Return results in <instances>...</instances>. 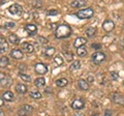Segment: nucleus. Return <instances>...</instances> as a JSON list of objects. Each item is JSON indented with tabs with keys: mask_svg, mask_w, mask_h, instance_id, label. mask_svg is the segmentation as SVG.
<instances>
[{
	"mask_svg": "<svg viewBox=\"0 0 124 116\" xmlns=\"http://www.w3.org/2000/svg\"><path fill=\"white\" fill-rule=\"evenodd\" d=\"M34 84H35L36 87H42V86H45V84H46V80L44 78H37L34 81Z\"/></svg>",
	"mask_w": 124,
	"mask_h": 116,
	"instance_id": "cd10ccee",
	"label": "nucleus"
},
{
	"mask_svg": "<svg viewBox=\"0 0 124 116\" xmlns=\"http://www.w3.org/2000/svg\"><path fill=\"white\" fill-rule=\"evenodd\" d=\"M85 33H86V35L88 37H92L95 35L96 33V29L94 28V27H88V28L85 30Z\"/></svg>",
	"mask_w": 124,
	"mask_h": 116,
	"instance_id": "393cba45",
	"label": "nucleus"
},
{
	"mask_svg": "<svg viewBox=\"0 0 124 116\" xmlns=\"http://www.w3.org/2000/svg\"><path fill=\"white\" fill-rule=\"evenodd\" d=\"M37 42H39L40 45L45 46V45H46V44H48V42H49V41L46 40V38L42 37V36H38V37H37Z\"/></svg>",
	"mask_w": 124,
	"mask_h": 116,
	"instance_id": "2f4dec72",
	"label": "nucleus"
},
{
	"mask_svg": "<svg viewBox=\"0 0 124 116\" xmlns=\"http://www.w3.org/2000/svg\"><path fill=\"white\" fill-rule=\"evenodd\" d=\"M54 62H55V64L57 65V66H61L62 64H63V57H62L61 55H56L55 57H54Z\"/></svg>",
	"mask_w": 124,
	"mask_h": 116,
	"instance_id": "a878e982",
	"label": "nucleus"
},
{
	"mask_svg": "<svg viewBox=\"0 0 124 116\" xmlns=\"http://www.w3.org/2000/svg\"><path fill=\"white\" fill-rule=\"evenodd\" d=\"M102 28L106 32H111L112 30H114L115 28V24L112 20H106L102 23Z\"/></svg>",
	"mask_w": 124,
	"mask_h": 116,
	"instance_id": "0eeeda50",
	"label": "nucleus"
},
{
	"mask_svg": "<svg viewBox=\"0 0 124 116\" xmlns=\"http://www.w3.org/2000/svg\"><path fill=\"white\" fill-rule=\"evenodd\" d=\"M106 57H107L106 54L102 52H95L92 54L91 59H92V62L95 65H99L100 63H102L103 61L106 60Z\"/></svg>",
	"mask_w": 124,
	"mask_h": 116,
	"instance_id": "7ed1b4c3",
	"label": "nucleus"
},
{
	"mask_svg": "<svg viewBox=\"0 0 124 116\" xmlns=\"http://www.w3.org/2000/svg\"><path fill=\"white\" fill-rule=\"evenodd\" d=\"M58 14H59V11L57 9H50V10L46 11V15H48V16H57Z\"/></svg>",
	"mask_w": 124,
	"mask_h": 116,
	"instance_id": "f704fd0d",
	"label": "nucleus"
},
{
	"mask_svg": "<svg viewBox=\"0 0 124 116\" xmlns=\"http://www.w3.org/2000/svg\"><path fill=\"white\" fill-rule=\"evenodd\" d=\"M29 95L31 96V99H41V93L38 90H31L29 92Z\"/></svg>",
	"mask_w": 124,
	"mask_h": 116,
	"instance_id": "b1692460",
	"label": "nucleus"
},
{
	"mask_svg": "<svg viewBox=\"0 0 124 116\" xmlns=\"http://www.w3.org/2000/svg\"><path fill=\"white\" fill-rule=\"evenodd\" d=\"M21 49L23 50V52L28 53V54L32 53V52L34 51V47H33V45H31V44H29V42H27V41L22 42V44H21Z\"/></svg>",
	"mask_w": 124,
	"mask_h": 116,
	"instance_id": "9d476101",
	"label": "nucleus"
},
{
	"mask_svg": "<svg viewBox=\"0 0 124 116\" xmlns=\"http://www.w3.org/2000/svg\"><path fill=\"white\" fill-rule=\"evenodd\" d=\"M112 100L117 105H123L124 104V96L120 93H113L112 94Z\"/></svg>",
	"mask_w": 124,
	"mask_h": 116,
	"instance_id": "6e6552de",
	"label": "nucleus"
},
{
	"mask_svg": "<svg viewBox=\"0 0 124 116\" xmlns=\"http://www.w3.org/2000/svg\"><path fill=\"white\" fill-rule=\"evenodd\" d=\"M78 86L81 90H88L89 89V84H88V81H85V80H79L78 82Z\"/></svg>",
	"mask_w": 124,
	"mask_h": 116,
	"instance_id": "6ab92c4d",
	"label": "nucleus"
},
{
	"mask_svg": "<svg viewBox=\"0 0 124 116\" xmlns=\"http://www.w3.org/2000/svg\"><path fill=\"white\" fill-rule=\"evenodd\" d=\"M55 84L57 85L58 87H65L68 85V81L65 79V78H60L55 81Z\"/></svg>",
	"mask_w": 124,
	"mask_h": 116,
	"instance_id": "aec40b11",
	"label": "nucleus"
},
{
	"mask_svg": "<svg viewBox=\"0 0 124 116\" xmlns=\"http://www.w3.org/2000/svg\"><path fill=\"white\" fill-rule=\"evenodd\" d=\"M0 115H1V116H3V111H2V110L0 111Z\"/></svg>",
	"mask_w": 124,
	"mask_h": 116,
	"instance_id": "a19ab883",
	"label": "nucleus"
},
{
	"mask_svg": "<svg viewBox=\"0 0 124 116\" xmlns=\"http://www.w3.org/2000/svg\"><path fill=\"white\" fill-rule=\"evenodd\" d=\"M72 33L71 28L68 25L62 24L59 25L55 30V37L56 38H66L68 36H70Z\"/></svg>",
	"mask_w": 124,
	"mask_h": 116,
	"instance_id": "f257e3e1",
	"label": "nucleus"
},
{
	"mask_svg": "<svg viewBox=\"0 0 124 116\" xmlns=\"http://www.w3.org/2000/svg\"><path fill=\"white\" fill-rule=\"evenodd\" d=\"M25 31L29 34V35H34L37 32V26L34 24H27L25 26Z\"/></svg>",
	"mask_w": 124,
	"mask_h": 116,
	"instance_id": "9b49d317",
	"label": "nucleus"
},
{
	"mask_svg": "<svg viewBox=\"0 0 124 116\" xmlns=\"http://www.w3.org/2000/svg\"><path fill=\"white\" fill-rule=\"evenodd\" d=\"M63 55H64L65 58H66V60H67V61H70V60L73 59V54H72L71 52L64 51V52H63Z\"/></svg>",
	"mask_w": 124,
	"mask_h": 116,
	"instance_id": "c756f323",
	"label": "nucleus"
},
{
	"mask_svg": "<svg viewBox=\"0 0 124 116\" xmlns=\"http://www.w3.org/2000/svg\"><path fill=\"white\" fill-rule=\"evenodd\" d=\"M2 98L5 100H7V102H11V100H14V99H15V94L11 91H5L4 93L2 94Z\"/></svg>",
	"mask_w": 124,
	"mask_h": 116,
	"instance_id": "412c9836",
	"label": "nucleus"
},
{
	"mask_svg": "<svg viewBox=\"0 0 124 116\" xmlns=\"http://www.w3.org/2000/svg\"><path fill=\"white\" fill-rule=\"evenodd\" d=\"M7 50H8V42L4 37H1L0 38V51L1 53H4Z\"/></svg>",
	"mask_w": 124,
	"mask_h": 116,
	"instance_id": "4468645a",
	"label": "nucleus"
},
{
	"mask_svg": "<svg viewBox=\"0 0 124 116\" xmlns=\"http://www.w3.org/2000/svg\"><path fill=\"white\" fill-rule=\"evenodd\" d=\"M81 68V62L79 60H76V61H72V63L70 64V69H73V71H76V69H80Z\"/></svg>",
	"mask_w": 124,
	"mask_h": 116,
	"instance_id": "c85d7f7f",
	"label": "nucleus"
},
{
	"mask_svg": "<svg viewBox=\"0 0 124 116\" xmlns=\"http://www.w3.org/2000/svg\"><path fill=\"white\" fill-rule=\"evenodd\" d=\"M110 76H111V79L112 80H114V81H116V80H118L119 79V74L117 72H111L110 73Z\"/></svg>",
	"mask_w": 124,
	"mask_h": 116,
	"instance_id": "72a5a7b5",
	"label": "nucleus"
},
{
	"mask_svg": "<svg viewBox=\"0 0 124 116\" xmlns=\"http://www.w3.org/2000/svg\"><path fill=\"white\" fill-rule=\"evenodd\" d=\"M85 107V103L82 99H76L71 104V108L73 110H81Z\"/></svg>",
	"mask_w": 124,
	"mask_h": 116,
	"instance_id": "423d86ee",
	"label": "nucleus"
},
{
	"mask_svg": "<svg viewBox=\"0 0 124 116\" xmlns=\"http://www.w3.org/2000/svg\"><path fill=\"white\" fill-rule=\"evenodd\" d=\"M8 63H9L8 58H7L6 56H1V58H0V66L5 67V66L8 65Z\"/></svg>",
	"mask_w": 124,
	"mask_h": 116,
	"instance_id": "bb28decb",
	"label": "nucleus"
},
{
	"mask_svg": "<svg viewBox=\"0 0 124 116\" xmlns=\"http://www.w3.org/2000/svg\"><path fill=\"white\" fill-rule=\"evenodd\" d=\"M123 85H124V80H123Z\"/></svg>",
	"mask_w": 124,
	"mask_h": 116,
	"instance_id": "79ce46f5",
	"label": "nucleus"
},
{
	"mask_svg": "<svg viewBox=\"0 0 124 116\" xmlns=\"http://www.w3.org/2000/svg\"><path fill=\"white\" fill-rule=\"evenodd\" d=\"M86 42H87V40L85 37H78V38H76L75 42H73V46H75L76 48L83 47V46L86 45Z\"/></svg>",
	"mask_w": 124,
	"mask_h": 116,
	"instance_id": "dca6fc26",
	"label": "nucleus"
},
{
	"mask_svg": "<svg viewBox=\"0 0 124 116\" xmlns=\"http://www.w3.org/2000/svg\"><path fill=\"white\" fill-rule=\"evenodd\" d=\"M0 78H1V86H8L11 82V79L9 78L7 75H5L4 73H1V75H0Z\"/></svg>",
	"mask_w": 124,
	"mask_h": 116,
	"instance_id": "ddd939ff",
	"label": "nucleus"
},
{
	"mask_svg": "<svg viewBox=\"0 0 124 116\" xmlns=\"http://www.w3.org/2000/svg\"><path fill=\"white\" fill-rule=\"evenodd\" d=\"M19 76H20V78L24 81V82H30V81H31V77L29 75H26V74H23V73H21Z\"/></svg>",
	"mask_w": 124,
	"mask_h": 116,
	"instance_id": "7c9ffc66",
	"label": "nucleus"
},
{
	"mask_svg": "<svg viewBox=\"0 0 124 116\" xmlns=\"http://www.w3.org/2000/svg\"><path fill=\"white\" fill-rule=\"evenodd\" d=\"M10 57H13L14 59H23L24 58V53L23 50H19V49H14L10 52Z\"/></svg>",
	"mask_w": 124,
	"mask_h": 116,
	"instance_id": "1a4fd4ad",
	"label": "nucleus"
},
{
	"mask_svg": "<svg viewBox=\"0 0 124 116\" xmlns=\"http://www.w3.org/2000/svg\"><path fill=\"white\" fill-rule=\"evenodd\" d=\"M104 115H107V116L112 115V112H111V111H108V110H106V111H104Z\"/></svg>",
	"mask_w": 124,
	"mask_h": 116,
	"instance_id": "58836bf2",
	"label": "nucleus"
},
{
	"mask_svg": "<svg viewBox=\"0 0 124 116\" xmlns=\"http://www.w3.org/2000/svg\"><path fill=\"white\" fill-rule=\"evenodd\" d=\"M42 6V1L41 0H34L33 1V7L34 8H39Z\"/></svg>",
	"mask_w": 124,
	"mask_h": 116,
	"instance_id": "473e14b6",
	"label": "nucleus"
},
{
	"mask_svg": "<svg viewBox=\"0 0 124 116\" xmlns=\"http://www.w3.org/2000/svg\"><path fill=\"white\" fill-rule=\"evenodd\" d=\"M91 47L93 49H100V48H101V45H99V44H92Z\"/></svg>",
	"mask_w": 124,
	"mask_h": 116,
	"instance_id": "e433bc0d",
	"label": "nucleus"
},
{
	"mask_svg": "<svg viewBox=\"0 0 124 116\" xmlns=\"http://www.w3.org/2000/svg\"><path fill=\"white\" fill-rule=\"evenodd\" d=\"M87 4L86 0H72L70 2V6L73 8H78V7H83Z\"/></svg>",
	"mask_w": 124,
	"mask_h": 116,
	"instance_id": "f8f14e48",
	"label": "nucleus"
},
{
	"mask_svg": "<svg viewBox=\"0 0 124 116\" xmlns=\"http://www.w3.org/2000/svg\"><path fill=\"white\" fill-rule=\"evenodd\" d=\"M32 111H33V108L31 107L30 105H24V106H23V107L21 108V110L19 111V114L28 115V114H30Z\"/></svg>",
	"mask_w": 124,
	"mask_h": 116,
	"instance_id": "2eb2a0df",
	"label": "nucleus"
},
{
	"mask_svg": "<svg viewBox=\"0 0 124 116\" xmlns=\"http://www.w3.org/2000/svg\"><path fill=\"white\" fill-rule=\"evenodd\" d=\"M16 90H17L18 93H21V94H24L27 92V90H28V88H27V86L25 84H21L19 83L17 84V86H16Z\"/></svg>",
	"mask_w": 124,
	"mask_h": 116,
	"instance_id": "f3484780",
	"label": "nucleus"
},
{
	"mask_svg": "<svg viewBox=\"0 0 124 116\" xmlns=\"http://www.w3.org/2000/svg\"><path fill=\"white\" fill-rule=\"evenodd\" d=\"M8 41L10 44H13V45H18L19 42H20V38H19L16 34H9V36H8Z\"/></svg>",
	"mask_w": 124,
	"mask_h": 116,
	"instance_id": "4be33fe9",
	"label": "nucleus"
},
{
	"mask_svg": "<svg viewBox=\"0 0 124 116\" xmlns=\"http://www.w3.org/2000/svg\"><path fill=\"white\" fill-rule=\"evenodd\" d=\"M87 81H88L89 83H92L93 81H94V78H93V77H91V76H89L88 78H87Z\"/></svg>",
	"mask_w": 124,
	"mask_h": 116,
	"instance_id": "4c0bfd02",
	"label": "nucleus"
},
{
	"mask_svg": "<svg viewBox=\"0 0 124 116\" xmlns=\"http://www.w3.org/2000/svg\"><path fill=\"white\" fill-rule=\"evenodd\" d=\"M4 100H5V99H3V98H2V96H1V99H0V105H1V107L3 106V104H4Z\"/></svg>",
	"mask_w": 124,
	"mask_h": 116,
	"instance_id": "ea45409f",
	"label": "nucleus"
},
{
	"mask_svg": "<svg viewBox=\"0 0 124 116\" xmlns=\"http://www.w3.org/2000/svg\"><path fill=\"white\" fill-rule=\"evenodd\" d=\"M8 11L11 15H14V16H21L23 14V7L20 4L15 3V4H11L8 7Z\"/></svg>",
	"mask_w": 124,
	"mask_h": 116,
	"instance_id": "20e7f679",
	"label": "nucleus"
},
{
	"mask_svg": "<svg viewBox=\"0 0 124 116\" xmlns=\"http://www.w3.org/2000/svg\"><path fill=\"white\" fill-rule=\"evenodd\" d=\"M76 16L81 19V20H85V19H90L94 16V10H93L91 7H87L85 9L82 10H79L78 13L76 14Z\"/></svg>",
	"mask_w": 124,
	"mask_h": 116,
	"instance_id": "f03ea898",
	"label": "nucleus"
},
{
	"mask_svg": "<svg viewBox=\"0 0 124 116\" xmlns=\"http://www.w3.org/2000/svg\"><path fill=\"white\" fill-rule=\"evenodd\" d=\"M77 54L79 55V57H85L87 55V49L84 47H79L77 48Z\"/></svg>",
	"mask_w": 124,
	"mask_h": 116,
	"instance_id": "5701e85b",
	"label": "nucleus"
},
{
	"mask_svg": "<svg viewBox=\"0 0 124 116\" xmlns=\"http://www.w3.org/2000/svg\"><path fill=\"white\" fill-rule=\"evenodd\" d=\"M34 69H35V72L38 75H46L48 73V66L41 62H37L34 65Z\"/></svg>",
	"mask_w": 124,
	"mask_h": 116,
	"instance_id": "39448f33",
	"label": "nucleus"
},
{
	"mask_svg": "<svg viewBox=\"0 0 124 116\" xmlns=\"http://www.w3.org/2000/svg\"><path fill=\"white\" fill-rule=\"evenodd\" d=\"M55 52H56V49L54 48V47H48V48H46L44 54H45V56L46 58H51V57L54 56Z\"/></svg>",
	"mask_w": 124,
	"mask_h": 116,
	"instance_id": "a211bd4d",
	"label": "nucleus"
},
{
	"mask_svg": "<svg viewBox=\"0 0 124 116\" xmlns=\"http://www.w3.org/2000/svg\"><path fill=\"white\" fill-rule=\"evenodd\" d=\"M16 26V24L14 22H8L5 24V27H7V28H14V27Z\"/></svg>",
	"mask_w": 124,
	"mask_h": 116,
	"instance_id": "c9c22d12",
	"label": "nucleus"
}]
</instances>
